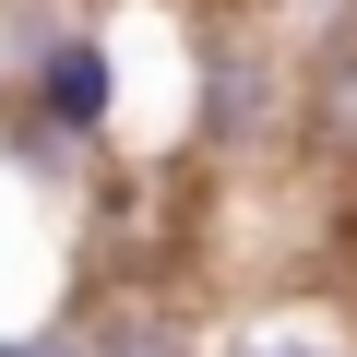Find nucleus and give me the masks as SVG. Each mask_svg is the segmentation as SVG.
Segmentation results:
<instances>
[{
    "instance_id": "7ed1b4c3",
    "label": "nucleus",
    "mask_w": 357,
    "mask_h": 357,
    "mask_svg": "<svg viewBox=\"0 0 357 357\" xmlns=\"http://www.w3.org/2000/svg\"><path fill=\"white\" fill-rule=\"evenodd\" d=\"M0 84H13V48H0Z\"/></svg>"
},
{
    "instance_id": "f257e3e1",
    "label": "nucleus",
    "mask_w": 357,
    "mask_h": 357,
    "mask_svg": "<svg viewBox=\"0 0 357 357\" xmlns=\"http://www.w3.org/2000/svg\"><path fill=\"white\" fill-rule=\"evenodd\" d=\"M191 357H357V298L333 274H286V286H238L227 321H203Z\"/></svg>"
},
{
    "instance_id": "f03ea898",
    "label": "nucleus",
    "mask_w": 357,
    "mask_h": 357,
    "mask_svg": "<svg viewBox=\"0 0 357 357\" xmlns=\"http://www.w3.org/2000/svg\"><path fill=\"white\" fill-rule=\"evenodd\" d=\"M0 357H84L72 321H36V333H0Z\"/></svg>"
}]
</instances>
